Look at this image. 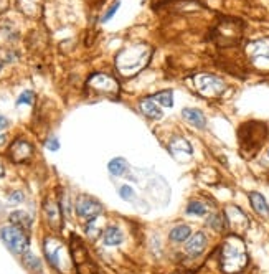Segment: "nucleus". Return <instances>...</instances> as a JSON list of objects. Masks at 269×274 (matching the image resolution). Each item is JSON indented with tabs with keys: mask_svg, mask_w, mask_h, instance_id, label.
<instances>
[{
	"mask_svg": "<svg viewBox=\"0 0 269 274\" xmlns=\"http://www.w3.org/2000/svg\"><path fill=\"white\" fill-rule=\"evenodd\" d=\"M33 101H35V93L30 91V89H27V91H24L20 96H18L17 106H20V104H33Z\"/></svg>",
	"mask_w": 269,
	"mask_h": 274,
	"instance_id": "obj_29",
	"label": "nucleus"
},
{
	"mask_svg": "<svg viewBox=\"0 0 269 274\" xmlns=\"http://www.w3.org/2000/svg\"><path fill=\"white\" fill-rule=\"evenodd\" d=\"M152 53L154 48L144 42L127 45L116 55V68L122 76L131 78L149 65Z\"/></svg>",
	"mask_w": 269,
	"mask_h": 274,
	"instance_id": "obj_1",
	"label": "nucleus"
},
{
	"mask_svg": "<svg viewBox=\"0 0 269 274\" xmlns=\"http://www.w3.org/2000/svg\"><path fill=\"white\" fill-rule=\"evenodd\" d=\"M45 256H47L48 263L56 269V271H66L68 264H70V258H68L66 248L61 241L53 240V238H47L43 245Z\"/></svg>",
	"mask_w": 269,
	"mask_h": 274,
	"instance_id": "obj_8",
	"label": "nucleus"
},
{
	"mask_svg": "<svg viewBox=\"0 0 269 274\" xmlns=\"http://www.w3.org/2000/svg\"><path fill=\"white\" fill-rule=\"evenodd\" d=\"M33 155V146L25 141V139H15L8 149V157L13 164H24L28 162Z\"/></svg>",
	"mask_w": 269,
	"mask_h": 274,
	"instance_id": "obj_11",
	"label": "nucleus"
},
{
	"mask_svg": "<svg viewBox=\"0 0 269 274\" xmlns=\"http://www.w3.org/2000/svg\"><path fill=\"white\" fill-rule=\"evenodd\" d=\"M207 235H205L203 231H198L195 233V235H191L188 240H187V245H185V251L188 253L190 256H200L207 248Z\"/></svg>",
	"mask_w": 269,
	"mask_h": 274,
	"instance_id": "obj_13",
	"label": "nucleus"
},
{
	"mask_svg": "<svg viewBox=\"0 0 269 274\" xmlns=\"http://www.w3.org/2000/svg\"><path fill=\"white\" fill-rule=\"evenodd\" d=\"M139 109L145 116V118H149V119L157 121V119L163 118V111H162L161 104H157V102L154 101L152 98H144V100H140Z\"/></svg>",
	"mask_w": 269,
	"mask_h": 274,
	"instance_id": "obj_15",
	"label": "nucleus"
},
{
	"mask_svg": "<svg viewBox=\"0 0 269 274\" xmlns=\"http://www.w3.org/2000/svg\"><path fill=\"white\" fill-rule=\"evenodd\" d=\"M0 70H2V63H0Z\"/></svg>",
	"mask_w": 269,
	"mask_h": 274,
	"instance_id": "obj_37",
	"label": "nucleus"
},
{
	"mask_svg": "<svg viewBox=\"0 0 269 274\" xmlns=\"http://www.w3.org/2000/svg\"><path fill=\"white\" fill-rule=\"evenodd\" d=\"M7 127H8V121L3 116H0V131H5Z\"/></svg>",
	"mask_w": 269,
	"mask_h": 274,
	"instance_id": "obj_34",
	"label": "nucleus"
},
{
	"mask_svg": "<svg viewBox=\"0 0 269 274\" xmlns=\"http://www.w3.org/2000/svg\"><path fill=\"white\" fill-rule=\"evenodd\" d=\"M8 201H10L12 205L22 203V201H24V192H22V190H13L12 193H8Z\"/></svg>",
	"mask_w": 269,
	"mask_h": 274,
	"instance_id": "obj_30",
	"label": "nucleus"
},
{
	"mask_svg": "<svg viewBox=\"0 0 269 274\" xmlns=\"http://www.w3.org/2000/svg\"><path fill=\"white\" fill-rule=\"evenodd\" d=\"M207 224L210 228H213L215 231H221L223 228H226V218L223 217V215H212L208 220H207Z\"/></svg>",
	"mask_w": 269,
	"mask_h": 274,
	"instance_id": "obj_27",
	"label": "nucleus"
},
{
	"mask_svg": "<svg viewBox=\"0 0 269 274\" xmlns=\"http://www.w3.org/2000/svg\"><path fill=\"white\" fill-rule=\"evenodd\" d=\"M108 170L114 177H121V175H124L129 170V162H127L124 157H114V159L109 160Z\"/></svg>",
	"mask_w": 269,
	"mask_h": 274,
	"instance_id": "obj_21",
	"label": "nucleus"
},
{
	"mask_svg": "<svg viewBox=\"0 0 269 274\" xmlns=\"http://www.w3.org/2000/svg\"><path fill=\"white\" fill-rule=\"evenodd\" d=\"M119 5H121L119 2H114L112 5L108 8V12H106V13H104V15H103V22H104V24H106V22H109V20L112 19V15H114V13L117 12V8H119Z\"/></svg>",
	"mask_w": 269,
	"mask_h": 274,
	"instance_id": "obj_31",
	"label": "nucleus"
},
{
	"mask_svg": "<svg viewBox=\"0 0 269 274\" xmlns=\"http://www.w3.org/2000/svg\"><path fill=\"white\" fill-rule=\"evenodd\" d=\"M220 264L226 274H236L243 271V268L248 264V253H246L243 241L238 236H230L223 243L220 253Z\"/></svg>",
	"mask_w": 269,
	"mask_h": 274,
	"instance_id": "obj_2",
	"label": "nucleus"
},
{
	"mask_svg": "<svg viewBox=\"0 0 269 274\" xmlns=\"http://www.w3.org/2000/svg\"><path fill=\"white\" fill-rule=\"evenodd\" d=\"M268 157H269V150H268Z\"/></svg>",
	"mask_w": 269,
	"mask_h": 274,
	"instance_id": "obj_38",
	"label": "nucleus"
},
{
	"mask_svg": "<svg viewBox=\"0 0 269 274\" xmlns=\"http://www.w3.org/2000/svg\"><path fill=\"white\" fill-rule=\"evenodd\" d=\"M5 142H7V136H3V134H0V147L5 146Z\"/></svg>",
	"mask_w": 269,
	"mask_h": 274,
	"instance_id": "obj_35",
	"label": "nucleus"
},
{
	"mask_svg": "<svg viewBox=\"0 0 269 274\" xmlns=\"http://www.w3.org/2000/svg\"><path fill=\"white\" fill-rule=\"evenodd\" d=\"M152 100L157 102V104H161L163 107H172L174 106V93L172 91H161L157 94H154Z\"/></svg>",
	"mask_w": 269,
	"mask_h": 274,
	"instance_id": "obj_25",
	"label": "nucleus"
},
{
	"mask_svg": "<svg viewBox=\"0 0 269 274\" xmlns=\"http://www.w3.org/2000/svg\"><path fill=\"white\" fill-rule=\"evenodd\" d=\"M185 212L187 215H193V217H203V215L208 213V208L203 203H200V201H190V203L187 205Z\"/></svg>",
	"mask_w": 269,
	"mask_h": 274,
	"instance_id": "obj_26",
	"label": "nucleus"
},
{
	"mask_svg": "<svg viewBox=\"0 0 269 274\" xmlns=\"http://www.w3.org/2000/svg\"><path fill=\"white\" fill-rule=\"evenodd\" d=\"M8 5H10V0H0V15L8 10Z\"/></svg>",
	"mask_w": 269,
	"mask_h": 274,
	"instance_id": "obj_33",
	"label": "nucleus"
},
{
	"mask_svg": "<svg viewBox=\"0 0 269 274\" xmlns=\"http://www.w3.org/2000/svg\"><path fill=\"white\" fill-rule=\"evenodd\" d=\"M225 218H226L228 228H231V230H235V231H244L246 228L249 226L248 217H246L238 206H235V205H231V206H228L226 208Z\"/></svg>",
	"mask_w": 269,
	"mask_h": 274,
	"instance_id": "obj_12",
	"label": "nucleus"
},
{
	"mask_svg": "<svg viewBox=\"0 0 269 274\" xmlns=\"http://www.w3.org/2000/svg\"><path fill=\"white\" fill-rule=\"evenodd\" d=\"M248 199H249V203H251V206H253V210L259 215V217L269 218V203L261 193L259 192H249Z\"/></svg>",
	"mask_w": 269,
	"mask_h": 274,
	"instance_id": "obj_17",
	"label": "nucleus"
},
{
	"mask_svg": "<svg viewBox=\"0 0 269 274\" xmlns=\"http://www.w3.org/2000/svg\"><path fill=\"white\" fill-rule=\"evenodd\" d=\"M5 175V167H3V164H2V160H0V178Z\"/></svg>",
	"mask_w": 269,
	"mask_h": 274,
	"instance_id": "obj_36",
	"label": "nucleus"
},
{
	"mask_svg": "<svg viewBox=\"0 0 269 274\" xmlns=\"http://www.w3.org/2000/svg\"><path fill=\"white\" fill-rule=\"evenodd\" d=\"M103 241L106 246H119L124 241V235L117 226H108L103 233Z\"/></svg>",
	"mask_w": 269,
	"mask_h": 274,
	"instance_id": "obj_19",
	"label": "nucleus"
},
{
	"mask_svg": "<svg viewBox=\"0 0 269 274\" xmlns=\"http://www.w3.org/2000/svg\"><path fill=\"white\" fill-rule=\"evenodd\" d=\"M45 146H47L48 150L56 152L58 149H60V141H58V137H50L48 141L45 142Z\"/></svg>",
	"mask_w": 269,
	"mask_h": 274,
	"instance_id": "obj_32",
	"label": "nucleus"
},
{
	"mask_svg": "<svg viewBox=\"0 0 269 274\" xmlns=\"http://www.w3.org/2000/svg\"><path fill=\"white\" fill-rule=\"evenodd\" d=\"M191 236V228L188 224H177L168 233V240L174 241V243H184Z\"/></svg>",
	"mask_w": 269,
	"mask_h": 274,
	"instance_id": "obj_20",
	"label": "nucleus"
},
{
	"mask_svg": "<svg viewBox=\"0 0 269 274\" xmlns=\"http://www.w3.org/2000/svg\"><path fill=\"white\" fill-rule=\"evenodd\" d=\"M193 86L197 89L200 96L207 98V100H215L220 98L226 89V84L223 79H220L215 75L200 73L193 76Z\"/></svg>",
	"mask_w": 269,
	"mask_h": 274,
	"instance_id": "obj_7",
	"label": "nucleus"
},
{
	"mask_svg": "<svg viewBox=\"0 0 269 274\" xmlns=\"http://www.w3.org/2000/svg\"><path fill=\"white\" fill-rule=\"evenodd\" d=\"M75 208H76V215L81 220H86V222L96 220L103 212V205L89 195H80L78 200H76Z\"/></svg>",
	"mask_w": 269,
	"mask_h": 274,
	"instance_id": "obj_10",
	"label": "nucleus"
},
{
	"mask_svg": "<svg viewBox=\"0 0 269 274\" xmlns=\"http://www.w3.org/2000/svg\"><path fill=\"white\" fill-rule=\"evenodd\" d=\"M43 212L47 215L48 223L52 224L53 228H60L61 224V206L53 201L52 199H47V201L43 203Z\"/></svg>",
	"mask_w": 269,
	"mask_h": 274,
	"instance_id": "obj_16",
	"label": "nucleus"
},
{
	"mask_svg": "<svg viewBox=\"0 0 269 274\" xmlns=\"http://www.w3.org/2000/svg\"><path fill=\"white\" fill-rule=\"evenodd\" d=\"M249 60L258 70H269V38H259L246 47Z\"/></svg>",
	"mask_w": 269,
	"mask_h": 274,
	"instance_id": "obj_9",
	"label": "nucleus"
},
{
	"mask_svg": "<svg viewBox=\"0 0 269 274\" xmlns=\"http://www.w3.org/2000/svg\"><path fill=\"white\" fill-rule=\"evenodd\" d=\"M119 197L124 201H132L135 199V192H134V188H132L131 185H122L119 188Z\"/></svg>",
	"mask_w": 269,
	"mask_h": 274,
	"instance_id": "obj_28",
	"label": "nucleus"
},
{
	"mask_svg": "<svg viewBox=\"0 0 269 274\" xmlns=\"http://www.w3.org/2000/svg\"><path fill=\"white\" fill-rule=\"evenodd\" d=\"M10 223L12 224H17V226L24 228V230H30L31 228V223H33V220L28 213L22 212V210H18V212H13L10 213Z\"/></svg>",
	"mask_w": 269,
	"mask_h": 274,
	"instance_id": "obj_22",
	"label": "nucleus"
},
{
	"mask_svg": "<svg viewBox=\"0 0 269 274\" xmlns=\"http://www.w3.org/2000/svg\"><path fill=\"white\" fill-rule=\"evenodd\" d=\"M268 139V127L263 123H246L240 127L238 131V141L241 152L249 157L254 155L261 149V146Z\"/></svg>",
	"mask_w": 269,
	"mask_h": 274,
	"instance_id": "obj_3",
	"label": "nucleus"
},
{
	"mask_svg": "<svg viewBox=\"0 0 269 274\" xmlns=\"http://www.w3.org/2000/svg\"><path fill=\"white\" fill-rule=\"evenodd\" d=\"M168 152L172 154V157L180 160V154H185L187 157L193 155V147L190 146V142L185 137H174L168 142Z\"/></svg>",
	"mask_w": 269,
	"mask_h": 274,
	"instance_id": "obj_14",
	"label": "nucleus"
},
{
	"mask_svg": "<svg viewBox=\"0 0 269 274\" xmlns=\"http://www.w3.org/2000/svg\"><path fill=\"white\" fill-rule=\"evenodd\" d=\"M0 238H2V241L12 253L22 256L28 251L30 238L24 228L17 226V224H7V226L0 228Z\"/></svg>",
	"mask_w": 269,
	"mask_h": 274,
	"instance_id": "obj_5",
	"label": "nucleus"
},
{
	"mask_svg": "<svg viewBox=\"0 0 269 274\" xmlns=\"http://www.w3.org/2000/svg\"><path fill=\"white\" fill-rule=\"evenodd\" d=\"M18 7H20V10L27 17H31V19L40 15V7L35 2H31V0H18Z\"/></svg>",
	"mask_w": 269,
	"mask_h": 274,
	"instance_id": "obj_24",
	"label": "nucleus"
},
{
	"mask_svg": "<svg viewBox=\"0 0 269 274\" xmlns=\"http://www.w3.org/2000/svg\"><path fill=\"white\" fill-rule=\"evenodd\" d=\"M22 263H24V266L28 269V271L42 273V261L38 259V256H35L33 253H30V251L22 254Z\"/></svg>",
	"mask_w": 269,
	"mask_h": 274,
	"instance_id": "obj_23",
	"label": "nucleus"
},
{
	"mask_svg": "<svg viewBox=\"0 0 269 274\" xmlns=\"http://www.w3.org/2000/svg\"><path fill=\"white\" fill-rule=\"evenodd\" d=\"M88 91H91L96 96H104V98H117L119 94V83L112 75L108 73H94L89 76L88 83H86Z\"/></svg>",
	"mask_w": 269,
	"mask_h": 274,
	"instance_id": "obj_6",
	"label": "nucleus"
},
{
	"mask_svg": "<svg viewBox=\"0 0 269 274\" xmlns=\"http://www.w3.org/2000/svg\"><path fill=\"white\" fill-rule=\"evenodd\" d=\"M182 116H184V119L190 125H193V127H197V129H205V127H207V118H205V114L200 109L185 107V109L182 111Z\"/></svg>",
	"mask_w": 269,
	"mask_h": 274,
	"instance_id": "obj_18",
	"label": "nucleus"
},
{
	"mask_svg": "<svg viewBox=\"0 0 269 274\" xmlns=\"http://www.w3.org/2000/svg\"><path fill=\"white\" fill-rule=\"evenodd\" d=\"M243 37V24L235 19H221L212 31L218 47H235Z\"/></svg>",
	"mask_w": 269,
	"mask_h": 274,
	"instance_id": "obj_4",
	"label": "nucleus"
}]
</instances>
